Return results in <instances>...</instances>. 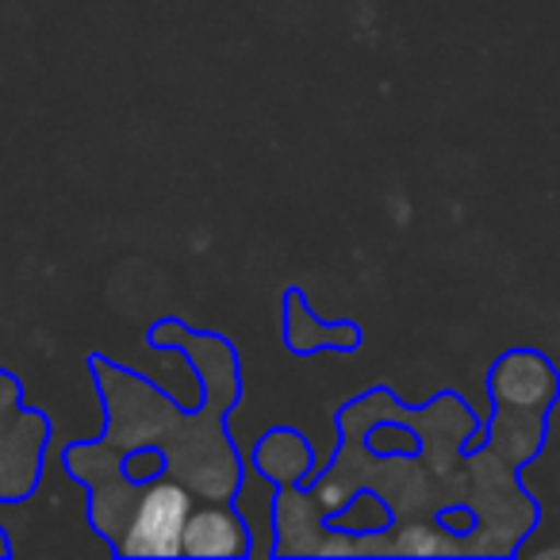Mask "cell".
I'll list each match as a JSON object with an SVG mask.
<instances>
[{
	"mask_svg": "<svg viewBox=\"0 0 560 560\" xmlns=\"http://www.w3.org/2000/svg\"><path fill=\"white\" fill-rule=\"evenodd\" d=\"M327 522L304 483H284L272 495V545L269 557H319Z\"/></svg>",
	"mask_w": 560,
	"mask_h": 560,
	"instance_id": "9c48e42d",
	"label": "cell"
},
{
	"mask_svg": "<svg viewBox=\"0 0 560 560\" xmlns=\"http://www.w3.org/2000/svg\"><path fill=\"white\" fill-rule=\"evenodd\" d=\"M254 472L269 480L272 488L284 483H304L315 472V453L312 442L300 434L296 427H272L254 445Z\"/></svg>",
	"mask_w": 560,
	"mask_h": 560,
	"instance_id": "30bf717a",
	"label": "cell"
},
{
	"mask_svg": "<svg viewBox=\"0 0 560 560\" xmlns=\"http://www.w3.org/2000/svg\"><path fill=\"white\" fill-rule=\"evenodd\" d=\"M192 511V491L173 476H154L142 483L131 518L116 545V557H180V529Z\"/></svg>",
	"mask_w": 560,
	"mask_h": 560,
	"instance_id": "277c9868",
	"label": "cell"
},
{
	"mask_svg": "<svg viewBox=\"0 0 560 560\" xmlns=\"http://www.w3.org/2000/svg\"><path fill=\"white\" fill-rule=\"evenodd\" d=\"M280 335H284V350L296 353V358H315V353H358L365 335L353 319L342 323H323L312 315L304 300V289H284V323H280Z\"/></svg>",
	"mask_w": 560,
	"mask_h": 560,
	"instance_id": "ba28073f",
	"label": "cell"
},
{
	"mask_svg": "<svg viewBox=\"0 0 560 560\" xmlns=\"http://www.w3.org/2000/svg\"><path fill=\"white\" fill-rule=\"evenodd\" d=\"M465 460V503L476 511V529L465 537V557L514 560L522 541L541 526V503L526 488L522 472L506 465L488 445H468Z\"/></svg>",
	"mask_w": 560,
	"mask_h": 560,
	"instance_id": "7a4b0ae2",
	"label": "cell"
},
{
	"mask_svg": "<svg viewBox=\"0 0 560 560\" xmlns=\"http://www.w3.org/2000/svg\"><path fill=\"white\" fill-rule=\"evenodd\" d=\"M55 427L43 411L24 407V384L0 369V503L16 506L39 491Z\"/></svg>",
	"mask_w": 560,
	"mask_h": 560,
	"instance_id": "3957f363",
	"label": "cell"
},
{
	"mask_svg": "<svg viewBox=\"0 0 560 560\" xmlns=\"http://www.w3.org/2000/svg\"><path fill=\"white\" fill-rule=\"evenodd\" d=\"M249 552H254V537L238 514V503H208L188 511L185 529H180V557L242 560Z\"/></svg>",
	"mask_w": 560,
	"mask_h": 560,
	"instance_id": "52a82bcc",
	"label": "cell"
},
{
	"mask_svg": "<svg viewBox=\"0 0 560 560\" xmlns=\"http://www.w3.org/2000/svg\"><path fill=\"white\" fill-rule=\"evenodd\" d=\"M560 376L541 350H506L488 369L491 407H557Z\"/></svg>",
	"mask_w": 560,
	"mask_h": 560,
	"instance_id": "5b68a950",
	"label": "cell"
},
{
	"mask_svg": "<svg viewBox=\"0 0 560 560\" xmlns=\"http://www.w3.org/2000/svg\"><path fill=\"white\" fill-rule=\"evenodd\" d=\"M0 557H12V537L4 526H0Z\"/></svg>",
	"mask_w": 560,
	"mask_h": 560,
	"instance_id": "8fae6325",
	"label": "cell"
},
{
	"mask_svg": "<svg viewBox=\"0 0 560 560\" xmlns=\"http://www.w3.org/2000/svg\"><path fill=\"white\" fill-rule=\"evenodd\" d=\"M150 350L180 353L200 376L203 404L196 411L177 407L154 381L116 365L104 353H89V373L104 404V450L131 453L158 445L165 453V476L185 483L211 503H238L246 465L226 419L242 404V361L231 338L215 330H192L180 319H162L147 330Z\"/></svg>",
	"mask_w": 560,
	"mask_h": 560,
	"instance_id": "6da1fadb",
	"label": "cell"
},
{
	"mask_svg": "<svg viewBox=\"0 0 560 560\" xmlns=\"http://www.w3.org/2000/svg\"><path fill=\"white\" fill-rule=\"evenodd\" d=\"M557 407H491V419L480 430V445L514 468H529L545 453Z\"/></svg>",
	"mask_w": 560,
	"mask_h": 560,
	"instance_id": "8992f818",
	"label": "cell"
}]
</instances>
